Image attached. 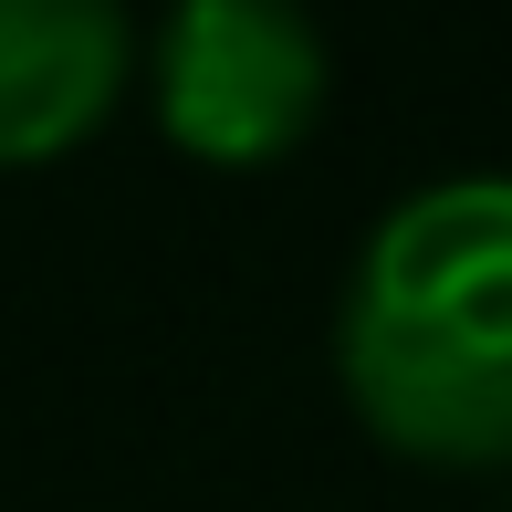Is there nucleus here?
<instances>
[{
    "label": "nucleus",
    "mask_w": 512,
    "mask_h": 512,
    "mask_svg": "<svg viewBox=\"0 0 512 512\" xmlns=\"http://www.w3.org/2000/svg\"><path fill=\"white\" fill-rule=\"evenodd\" d=\"M335 387L429 471L512 460V168L387 199L335 293Z\"/></svg>",
    "instance_id": "obj_1"
},
{
    "label": "nucleus",
    "mask_w": 512,
    "mask_h": 512,
    "mask_svg": "<svg viewBox=\"0 0 512 512\" xmlns=\"http://www.w3.org/2000/svg\"><path fill=\"white\" fill-rule=\"evenodd\" d=\"M147 115L199 168H272L324 126L335 42L293 0H178L136 53Z\"/></svg>",
    "instance_id": "obj_2"
},
{
    "label": "nucleus",
    "mask_w": 512,
    "mask_h": 512,
    "mask_svg": "<svg viewBox=\"0 0 512 512\" xmlns=\"http://www.w3.org/2000/svg\"><path fill=\"white\" fill-rule=\"evenodd\" d=\"M136 32L115 0H0V168H53L136 95Z\"/></svg>",
    "instance_id": "obj_3"
}]
</instances>
